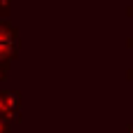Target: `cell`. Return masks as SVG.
Wrapping results in <instances>:
<instances>
[{"label":"cell","mask_w":133,"mask_h":133,"mask_svg":"<svg viewBox=\"0 0 133 133\" xmlns=\"http://www.w3.org/2000/svg\"><path fill=\"white\" fill-rule=\"evenodd\" d=\"M12 44H14V42H12V35L0 28V56L9 54V51H12Z\"/></svg>","instance_id":"6da1fadb"}]
</instances>
